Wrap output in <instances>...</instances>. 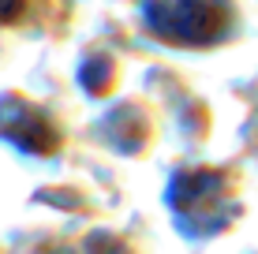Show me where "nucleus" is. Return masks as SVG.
Instances as JSON below:
<instances>
[{"label":"nucleus","instance_id":"1","mask_svg":"<svg viewBox=\"0 0 258 254\" xmlns=\"http://www.w3.org/2000/svg\"><path fill=\"white\" fill-rule=\"evenodd\" d=\"M150 30L180 45H210L228 30V0H142Z\"/></svg>","mask_w":258,"mask_h":254},{"label":"nucleus","instance_id":"2","mask_svg":"<svg viewBox=\"0 0 258 254\" xmlns=\"http://www.w3.org/2000/svg\"><path fill=\"white\" fill-rule=\"evenodd\" d=\"M26 8V0H0V23H12L19 19V12Z\"/></svg>","mask_w":258,"mask_h":254}]
</instances>
